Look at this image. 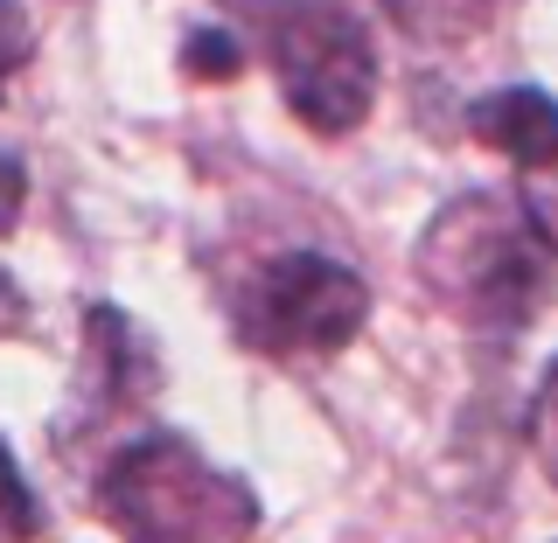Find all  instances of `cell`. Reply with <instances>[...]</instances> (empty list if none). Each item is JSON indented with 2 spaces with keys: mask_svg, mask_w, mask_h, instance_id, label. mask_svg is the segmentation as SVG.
<instances>
[{
  "mask_svg": "<svg viewBox=\"0 0 558 543\" xmlns=\"http://www.w3.org/2000/svg\"><path fill=\"white\" fill-rule=\"evenodd\" d=\"M35 536H43V502H35L22 460L0 440V543H35Z\"/></svg>",
  "mask_w": 558,
  "mask_h": 543,
  "instance_id": "obj_8",
  "label": "cell"
},
{
  "mask_svg": "<svg viewBox=\"0 0 558 543\" xmlns=\"http://www.w3.org/2000/svg\"><path fill=\"white\" fill-rule=\"evenodd\" d=\"M412 272L440 300V313H453L475 335H517L551 293L545 244L531 237L510 196H488V188H468L433 209V223L418 231Z\"/></svg>",
  "mask_w": 558,
  "mask_h": 543,
  "instance_id": "obj_1",
  "label": "cell"
},
{
  "mask_svg": "<svg viewBox=\"0 0 558 543\" xmlns=\"http://www.w3.org/2000/svg\"><path fill=\"white\" fill-rule=\"evenodd\" d=\"M22 209H28V168L14 153H0V237L22 223Z\"/></svg>",
  "mask_w": 558,
  "mask_h": 543,
  "instance_id": "obj_13",
  "label": "cell"
},
{
  "mask_svg": "<svg viewBox=\"0 0 558 543\" xmlns=\"http://www.w3.org/2000/svg\"><path fill=\"white\" fill-rule=\"evenodd\" d=\"M517 209H523V223H531V237L545 244V258L558 266V168H537L531 182H523Z\"/></svg>",
  "mask_w": 558,
  "mask_h": 543,
  "instance_id": "obj_11",
  "label": "cell"
},
{
  "mask_svg": "<svg viewBox=\"0 0 558 543\" xmlns=\"http://www.w3.org/2000/svg\"><path fill=\"white\" fill-rule=\"evenodd\" d=\"M377 8L405 35H418V42H468V35L488 28V14L502 0H377Z\"/></svg>",
  "mask_w": 558,
  "mask_h": 543,
  "instance_id": "obj_7",
  "label": "cell"
},
{
  "mask_svg": "<svg viewBox=\"0 0 558 543\" xmlns=\"http://www.w3.org/2000/svg\"><path fill=\"white\" fill-rule=\"evenodd\" d=\"M22 328H28V300H22V286L0 272V335H22Z\"/></svg>",
  "mask_w": 558,
  "mask_h": 543,
  "instance_id": "obj_14",
  "label": "cell"
},
{
  "mask_svg": "<svg viewBox=\"0 0 558 543\" xmlns=\"http://www.w3.org/2000/svg\"><path fill=\"white\" fill-rule=\"evenodd\" d=\"M223 307H231L238 342L258 348V356L328 362L363 335V321H371V286H363L356 266L293 244V251H272L266 266L244 272Z\"/></svg>",
  "mask_w": 558,
  "mask_h": 543,
  "instance_id": "obj_4",
  "label": "cell"
},
{
  "mask_svg": "<svg viewBox=\"0 0 558 543\" xmlns=\"http://www.w3.org/2000/svg\"><path fill=\"white\" fill-rule=\"evenodd\" d=\"M523 440H531L537 467H545V481L558 488V356H551V370L537 377V391H531V418H523Z\"/></svg>",
  "mask_w": 558,
  "mask_h": 543,
  "instance_id": "obj_10",
  "label": "cell"
},
{
  "mask_svg": "<svg viewBox=\"0 0 558 543\" xmlns=\"http://www.w3.org/2000/svg\"><path fill=\"white\" fill-rule=\"evenodd\" d=\"M161 391V362H154L147 335L126 321L119 307L92 300L84 307V362H77V391H70V411L57 418V453L84 446L92 432L133 418L147 397Z\"/></svg>",
  "mask_w": 558,
  "mask_h": 543,
  "instance_id": "obj_5",
  "label": "cell"
},
{
  "mask_svg": "<svg viewBox=\"0 0 558 543\" xmlns=\"http://www.w3.org/2000/svg\"><path fill=\"white\" fill-rule=\"evenodd\" d=\"M266 49L279 98L307 133L342 139L377 104V49L371 28L349 14V0H252L238 8Z\"/></svg>",
  "mask_w": 558,
  "mask_h": 543,
  "instance_id": "obj_3",
  "label": "cell"
},
{
  "mask_svg": "<svg viewBox=\"0 0 558 543\" xmlns=\"http://www.w3.org/2000/svg\"><path fill=\"white\" fill-rule=\"evenodd\" d=\"M468 133L523 174L558 168V98L537 91V84H502V91L475 98L468 104Z\"/></svg>",
  "mask_w": 558,
  "mask_h": 543,
  "instance_id": "obj_6",
  "label": "cell"
},
{
  "mask_svg": "<svg viewBox=\"0 0 558 543\" xmlns=\"http://www.w3.org/2000/svg\"><path fill=\"white\" fill-rule=\"evenodd\" d=\"M28 57H35V22H28V8H22V0H0V98H8L14 70H22Z\"/></svg>",
  "mask_w": 558,
  "mask_h": 543,
  "instance_id": "obj_12",
  "label": "cell"
},
{
  "mask_svg": "<svg viewBox=\"0 0 558 543\" xmlns=\"http://www.w3.org/2000/svg\"><path fill=\"white\" fill-rule=\"evenodd\" d=\"M182 70L196 84H231L238 70H244V49H238V35L231 28H196L182 42Z\"/></svg>",
  "mask_w": 558,
  "mask_h": 543,
  "instance_id": "obj_9",
  "label": "cell"
},
{
  "mask_svg": "<svg viewBox=\"0 0 558 543\" xmlns=\"http://www.w3.org/2000/svg\"><path fill=\"white\" fill-rule=\"evenodd\" d=\"M98 516L126 543H252L258 495L231 467L203 460L182 432H140L105 460Z\"/></svg>",
  "mask_w": 558,
  "mask_h": 543,
  "instance_id": "obj_2",
  "label": "cell"
}]
</instances>
